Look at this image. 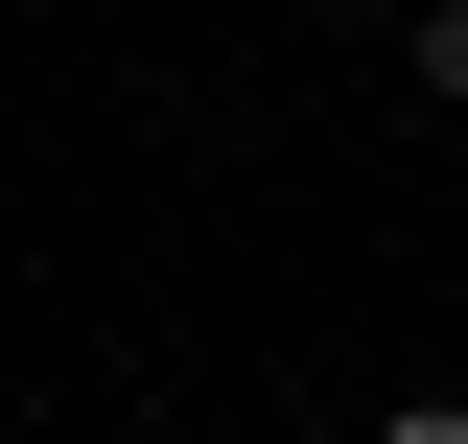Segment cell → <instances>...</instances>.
<instances>
[{
    "instance_id": "cell-1",
    "label": "cell",
    "mask_w": 468,
    "mask_h": 444,
    "mask_svg": "<svg viewBox=\"0 0 468 444\" xmlns=\"http://www.w3.org/2000/svg\"><path fill=\"white\" fill-rule=\"evenodd\" d=\"M399 94H421V117H468V0H399Z\"/></svg>"
},
{
    "instance_id": "cell-2",
    "label": "cell",
    "mask_w": 468,
    "mask_h": 444,
    "mask_svg": "<svg viewBox=\"0 0 468 444\" xmlns=\"http://www.w3.org/2000/svg\"><path fill=\"white\" fill-rule=\"evenodd\" d=\"M375 444H468V397H399V421H375Z\"/></svg>"
}]
</instances>
